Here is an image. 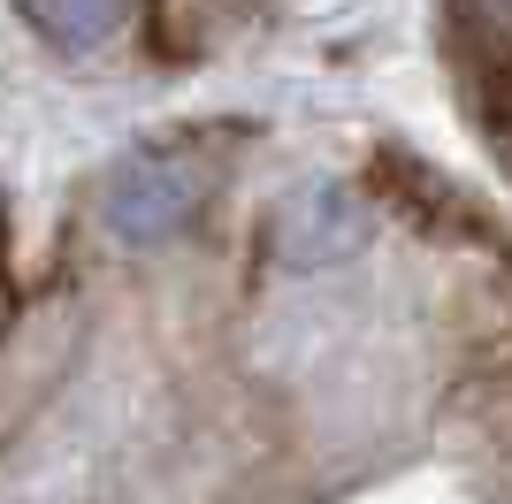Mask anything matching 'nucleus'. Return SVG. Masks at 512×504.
Segmentation results:
<instances>
[{
  "mask_svg": "<svg viewBox=\"0 0 512 504\" xmlns=\"http://www.w3.org/2000/svg\"><path fill=\"white\" fill-rule=\"evenodd\" d=\"M115 489V306L77 199L46 214L0 184V497Z\"/></svg>",
  "mask_w": 512,
  "mask_h": 504,
  "instance_id": "obj_1",
  "label": "nucleus"
},
{
  "mask_svg": "<svg viewBox=\"0 0 512 504\" xmlns=\"http://www.w3.org/2000/svg\"><path fill=\"white\" fill-rule=\"evenodd\" d=\"M8 16L69 62H192L222 39L230 0H8Z\"/></svg>",
  "mask_w": 512,
  "mask_h": 504,
  "instance_id": "obj_2",
  "label": "nucleus"
},
{
  "mask_svg": "<svg viewBox=\"0 0 512 504\" xmlns=\"http://www.w3.org/2000/svg\"><path fill=\"white\" fill-rule=\"evenodd\" d=\"M482 8H490V23H505V31H512V0H482Z\"/></svg>",
  "mask_w": 512,
  "mask_h": 504,
  "instance_id": "obj_3",
  "label": "nucleus"
}]
</instances>
